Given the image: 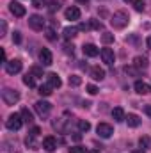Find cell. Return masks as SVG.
<instances>
[{
	"label": "cell",
	"mask_w": 151,
	"mask_h": 153,
	"mask_svg": "<svg viewBox=\"0 0 151 153\" xmlns=\"http://www.w3.org/2000/svg\"><path fill=\"white\" fill-rule=\"evenodd\" d=\"M112 117H114V121H124L126 116H124L123 107H115V109H112Z\"/></svg>",
	"instance_id": "cell-18"
},
{
	"label": "cell",
	"mask_w": 151,
	"mask_h": 153,
	"mask_svg": "<svg viewBox=\"0 0 151 153\" xmlns=\"http://www.w3.org/2000/svg\"><path fill=\"white\" fill-rule=\"evenodd\" d=\"M124 121H126V123H128V126H132V128H137V126L141 125V117H139L137 114H128Z\"/></svg>",
	"instance_id": "cell-17"
},
{
	"label": "cell",
	"mask_w": 151,
	"mask_h": 153,
	"mask_svg": "<svg viewBox=\"0 0 151 153\" xmlns=\"http://www.w3.org/2000/svg\"><path fill=\"white\" fill-rule=\"evenodd\" d=\"M41 96H50L52 94V87L48 85V84H43V85H39V91H38Z\"/></svg>",
	"instance_id": "cell-25"
},
{
	"label": "cell",
	"mask_w": 151,
	"mask_h": 153,
	"mask_svg": "<svg viewBox=\"0 0 151 153\" xmlns=\"http://www.w3.org/2000/svg\"><path fill=\"white\" fill-rule=\"evenodd\" d=\"M124 2H132V0H124Z\"/></svg>",
	"instance_id": "cell-50"
},
{
	"label": "cell",
	"mask_w": 151,
	"mask_h": 153,
	"mask_svg": "<svg viewBox=\"0 0 151 153\" xmlns=\"http://www.w3.org/2000/svg\"><path fill=\"white\" fill-rule=\"evenodd\" d=\"M146 43H148V48H151V36L148 39H146Z\"/></svg>",
	"instance_id": "cell-46"
},
{
	"label": "cell",
	"mask_w": 151,
	"mask_h": 153,
	"mask_svg": "<svg viewBox=\"0 0 151 153\" xmlns=\"http://www.w3.org/2000/svg\"><path fill=\"white\" fill-rule=\"evenodd\" d=\"M144 112L151 117V105H146V107H144Z\"/></svg>",
	"instance_id": "cell-44"
},
{
	"label": "cell",
	"mask_w": 151,
	"mask_h": 153,
	"mask_svg": "<svg viewBox=\"0 0 151 153\" xmlns=\"http://www.w3.org/2000/svg\"><path fill=\"white\" fill-rule=\"evenodd\" d=\"M101 41H103L105 45H109V43H112V41H114V34H110V32H105V34L101 36Z\"/></svg>",
	"instance_id": "cell-29"
},
{
	"label": "cell",
	"mask_w": 151,
	"mask_h": 153,
	"mask_svg": "<svg viewBox=\"0 0 151 153\" xmlns=\"http://www.w3.org/2000/svg\"><path fill=\"white\" fill-rule=\"evenodd\" d=\"M68 119H64V117H59V119H53V123H52V126L57 130V132H66V126H64V123H66Z\"/></svg>",
	"instance_id": "cell-20"
},
{
	"label": "cell",
	"mask_w": 151,
	"mask_h": 153,
	"mask_svg": "<svg viewBox=\"0 0 151 153\" xmlns=\"http://www.w3.org/2000/svg\"><path fill=\"white\" fill-rule=\"evenodd\" d=\"M78 29H80V30H89V29H91V27H89V22H87V23H80Z\"/></svg>",
	"instance_id": "cell-41"
},
{
	"label": "cell",
	"mask_w": 151,
	"mask_h": 153,
	"mask_svg": "<svg viewBox=\"0 0 151 153\" xmlns=\"http://www.w3.org/2000/svg\"><path fill=\"white\" fill-rule=\"evenodd\" d=\"M64 14H66V20H71V22H75V20H80V9H78V7H75V5L68 7Z\"/></svg>",
	"instance_id": "cell-14"
},
{
	"label": "cell",
	"mask_w": 151,
	"mask_h": 153,
	"mask_svg": "<svg viewBox=\"0 0 151 153\" xmlns=\"http://www.w3.org/2000/svg\"><path fill=\"white\" fill-rule=\"evenodd\" d=\"M25 144H27L29 148H32V150H36V148H38V144H36V135H32V134H29V135H27V139H25Z\"/></svg>",
	"instance_id": "cell-24"
},
{
	"label": "cell",
	"mask_w": 151,
	"mask_h": 153,
	"mask_svg": "<svg viewBox=\"0 0 151 153\" xmlns=\"http://www.w3.org/2000/svg\"><path fill=\"white\" fill-rule=\"evenodd\" d=\"M2 100H4V103H7V105H14V103L20 100V93H18L16 89L5 87V89L2 91Z\"/></svg>",
	"instance_id": "cell-2"
},
{
	"label": "cell",
	"mask_w": 151,
	"mask_h": 153,
	"mask_svg": "<svg viewBox=\"0 0 151 153\" xmlns=\"http://www.w3.org/2000/svg\"><path fill=\"white\" fill-rule=\"evenodd\" d=\"M30 134H32V135H36V137H38L39 134H41V130H39V126H32V130H30Z\"/></svg>",
	"instance_id": "cell-40"
},
{
	"label": "cell",
	"mask_w": 151,
	"mask_h": 153,
	"mask_svg": "<svg viewBox=\"0 0 151 153\" xmlns=\"http://www.w3.org/2000/svg\"><path fill=\"white\" fill-rule=\"evenodd\" d=\"M20 114H21L23 123H29V125H30V123L34 121V116H32V112H30L29 109H21V112H20Z\"/></svg>",
	"instance_id": "cell-22"
},
{
	"label": "cell",
	"mask_w": 151,
	"mask_h": 153,
	"mask_svg": "<svg viewBox=\"0 0 151 153\" xmlns=\"http://www.w3.org/2000/svg\"><path fill=\"white\" fill-rule=\"evenodd\" d=\"M89 153H100V152H98V150H91Z\"/></svg>",
	"instance_id": "cell-49"
},
{
	"label": "cell",
	"mask_w": 151,
	"mask_h": 153,
	"mask_svg": "<svg viewBox=\"0 0 151 153\" xmlns=\"http://www.w3.org/2000/svg\"><path fill=\"white\" fill-rule=\"evenodd\" d=\"M13 43H16V45H20V43H21V34H20L18 30H14V32H13Z\"/></svg>",
	"instance_id": "cell-34"
},
{
	"label": "cell",
	"mask_w": 151,
	"mask_h": 153,
	"mask_svg": "<svg viewBox=\"0 0 151 153\" xmlns=\"http://www.w3.org/2000/svg\"><path fill=\"white\" fill-rule=\"evenodd\" d=\"M87 93H89V94H96V93H98V87H96L94 84H89V85H87Z\"/></svg>",
	"instance_id": "cell-38"
},
{
	"label": "cell",
	"mask_w": 151,
	"mask_h": 153,
	"mask_svg": "<svg viewBox=\"0 0 151 153\" xmlns=\"http://www.w3.org/2000/svg\"><path fill=\"white\" fill-rule=\"evenodd\" d=\"M43 148L46 150V152H55V148H57V139L53 137V135H48V137H44L43 139Z\"/></svg>",
	"instance_id": "cell-10"
},
{
	"label": "cell",
	"mask_w": 151,
	"mask_h": 153,
	"mask_svg": "<svg viewBox=\"0 0 151 153\" xmlns=\"http://www.w3.org/2000/svg\"><path fill=\"white\" fill-rule=\"evenodd\" d=\"M32 5H34V7H38V9H41V7H44V5H46V0H32Z\"/></svg>",
	"instance_id": "cell-35"
},
{
	"label": "cell",
	"mask_w": 151,
	"mask_h": 153,
	"mask_svg": "<svg viewBox=\"0 0 151 153\" xmlns=\"http://www.w3.org/2000/svg\"><path fill=\"white\" fill-rule=\"evenodd\" d=\"M0 61H2V64H7V61H5V50H0Z\"/></svg>",
	"instance_id": "cell-42"
},
{
	"label": "cell",
	"mask_w": 151,
	"mask_h": 153,
	"mask_svg": "<svg viewBox=\"0 0 151 153\" xmlns=\"http://www.w3.org/2000/svg\"><path fill=\"white\" fill-rule=\"evenodd\" d=\"M68 82H70V85H73V87H78L80 84H82V78L78 75H71L70 78H68Z\"/></svg>",
	"instance_id": "cell-28"
},
{
	"label": "cell",
	"mask_w": 151,
	"mask_h": 153,
	"mask_svg": "<svg viewBox=\"0 0 151 153\" xmlns=\"http://www.w3.org/2000/svg\"><path fill=\"white\" fill-rule=\"evenodd\" d=\"M9 11H11V14H14L16 18H21V16H25V7L20 4V2H11L9 4Z\"/></svg>",
	"instance_id": "cell-8"
},
{
	"label": "cell",
	"mask_w": 151,
	"mask_h": 153,
	"mask_svg": "<svg viewBox=\"0 0 151 153\" xmlns=\"http://www.w3.org/2000/svg\"><path fill=\"white\" fill-rule=\"evenodd\" d=\"M89 27L94 29V30H100V29H103V23H101L100 20H96V18H91V20H89Z\"/></svg>",
	"instance_id": "cell-26"
},
{
	"label": "cell",
	"mask_w": 151,
	"mask_h": 153,
	"mask_svg": "<svg viewBox=\"0 0 151 153\" xmlns=\"http://www.w3.org/2000/svg\"><path fill=\"white\" fill-rule=\"evenodd\" d=\"M21 125H23L21 114H11V116H9V119L5 121V126H7V130H11V132L20 130V128H21Z\"/></svg>",
	"instance_id": "cell-3"
},
{
	"label": "cell",
	"mask_w": 151,
	"mask_h": 153,
	"mask_svg": "<svg viewBox=\"0 0 151 153\" xmlns=\"http://www.w3.org/2000/svg\"><path fill=\"white\" fill-rule=\"evenodd\" d=\"M78 30H80L78 27H66L62 34H64V38H66V39H73L76 36V32H78Z\"/></svg>",
	"instance_id": "cell-21"
},
{
	"label": "cell",
	"mask_w": 151,
	"mask_h": 153,
	"mask_svg": "<svg viewBox=\"0 0 151 153\" xmlns=\"http://www.w3.org/2000/svg\"><path fill=\"white\" fill-rule=\"evenodd\" d=\"M96 132H98V135H100V137L109 139V137L114 134V128L109 125V123H100V125L96 126Z\"/></svg>",
	"instance_id": "cell-6"
},
{
	"label": "cell",
	"mask_w": 151,
	"mask_h": 153,
	"mask_svg": "<svg viewBox=\"0 0 151 153\" xmlns=\"http://www.w3.org/2000/svg\"><path fill=\"white\" fill-rule=\"evenodd\" d=\"M76 2H80V4H85V2H89V0H76Z\"/></svg>",
	"instance_id": "cell-48"
},
{
	"label": "cell",
	"mask_w": 151,
	"mask_h": 153,
	"mask_svg": "<svg viewBox=\"0 0 151 153\" xmlns=\"http://www.w3.org/2000/svg\"><path fill=\"white\" fill-rule=\"evenodd\" d=\"M46 84L52 87V89H59L61 85H62V82H61V78L57 73H48L46 75Z\"/></svg>",
	"instance_id": "cell-11"
},
{
	"label": "cell",
	"mask_w": 151,
	"mask_h": 153,
	"mask_svg": "<svg viewBox=\"0 0 151 153\" xmlns=\"http://www.w3.org/2000/svg\"><path fill=\"white\" fill-rule=\"evenodd\" d=\"M133 87H135V93H139V94H146V93H150L151 91L150 85H148L146 82H142V80H137Z\"/></svg>",
	"instance_id": "cell-15"
},
{
	"label": "cell",
	"mask_w": 151,
	"mask_h": 153,
	"mask_svg": "<svg viewBox=\"0 0 151 153\" xmlns=\"http://www.w3.org/2000/svg\"><path fill=\"white\" fill-rule=\"evenodd\" d=\"M46 39H50V41L57 39V36H55V30H53V29H48V30H46Z\"/></svg>",
	"instance_id": "cell-36"
},
{
	"label": "cell",
	"mask_w": 151,
	"mask_h": 153,
	"mask_svg": "<svg viewBox=\"0 0 151 153\" xmlns=\"http://www.w3.org/2000/svg\"><path fill=\"white\" fill-rule=\"evenodd\" d=\"M34 109H36V112H38L41 117H46V116L50 114V111H52V103L39 100V102H36V103H34Z\"/></svg>",
	"instance_id": "cell-4"
},
{
	"label": "cell",
	"mask_w": 151,
	"mask_h": 153,
	"mask_svg": "<svg viewBox=\"0 0 151 153\" xmlns=\"http://www.w3.org/2000/svg\"><path fill=\"white\" fill-rule=\"evenodd\" d=\"M139 144H141L142 148H150V137H146V135H142V137L139 139Z\"/></svg>",
	"instance_id": "cell-33"
},
{
	"label": "cell",
	"mask_w": 151,
	"mask_h": 153,
	"mask_svg": "<svg viewBox=\"0 0 151 153\" xmlns=\"http://www.w3.org/2000/svg\"><path fill=\"white\" fill-rule=\"evenodd\" d=\"M84 55H87V57H96L98 53H100V50H98V46L96 45H93V43H87V45H84Z\"/></svg>",
	"instance_id": "cell-13"
},
{
	"label": "cell",
	"mask_w": 151,
	"mask_h": 153,
	"mask_svg": "<svg viewBox=\"0 0 151 153\" xmlns=\"http://www.w3.org/2000/svg\"><path fill=\"white\" fill-rule=\"evenodd\" d=\"M133 66H135V68H139V70H146V68H148V59L139 55V57H135V59H133Z\"/></svg>",
	"instance_id": "cell-19"
},
{
	"label": "cell",
	"mask_w": 151,
	"mask_h": 153,
	"mask_svg": "<svg viewBox=\"0 0 151 153\" xmlns=\"http://www.w3.org/2000/svg\"><path fill=\"white\" fill-rule=\"evenodd\" d=\"M59 7H61V5H59V2H57V0H52V2H50V11H52V13H55Z\"/></svg>",
	"instance_id": "cell-37"
},
{
	"label": "cell",
	"mask_w": 151,
	"mask_h": 153,
	"mask_svg": "<svg viewBox=\"0 0 151 153\" xmlns=\"http://www.w3.org/2000/svg\"><path fill=\"white\" fill-rule=\"evenodd\" d=\"M144 5H146V4H144L142 0H135V2H133V7H135V11H139V13L144 11Z\"/></svg>",
	"instance_id": "cell-31"
},
{
	"label": "cell",
	"mask_w": 151,
	"mask_h": 153,
	"mask_svg": "<svg viewBox=\"0 0 151 153\" xmlns=\"http://www.w3.org/2000/svg\"><path fill=\"white\" fill-rule=\"evenodd\" d=\"M91 76L94 80H103L105 78V70H101L100 66H93L91 68Z\"/></svg>",
	"instance_id": "cell-16"
},
{
	"label": "cell",
	"mask_w": 151,
	"mask_h": 153,
	"mask_svg": "<svg viewBox=\"0 0 151 153\" xmlns=\"http://www.w3.org/2000/svg\"><path fill=\"white\" fill-rule=\"evenodd\" d=\"M39 61H41L43 66H50V64L53 62V55H52V52H50L48 48H43V50L39 52Z\"/></svg>",
	"instance_id": "cell-9"
},
{
	"label": "cell",
	"mask_w": 151,
	"mask_h": 153,
	"mask_svg": "<svg viewBox=\"0 0 151 153\" xmlns=\"http://www.w3.org/2000/svg\"><path fill=\"white\" fill-rule=\"evenodd\" d=\"M30 75L43 76V68H39V66H32V68H30Z\"/></svg>",
	"instance_id": "cell-30"
},
{
	"label": "cell",
	"mask_w": 151,
	"mask_h": 153,
	"mask_svg": "<svg viewBox=\"0 0 151 153\" xmlns=\"http://www.w3.org/2000/svg\"><path fill=\"white\" fill-rule=\"evenodd\" d=\"M89 128H91V123H89V121L78 119V130H80V132H89Z\"/></svg>",
	"instance_id": "cell-27"
},
{
	"label": "cell",
	"mask_w": 151,
	"mask_h": 153,
	"mask_svg": "<svg viewBox=\"0 0 151 153\" xmlns=\"http://www.w3.org/2000/svg\"><path fill=\"white\" fill-rule=\"evenodd\" d=\"M5 71H7L9 75H16V73H20V71H21V61H20V59H13V61H9V62L5 64Z\"/></svg>",
	"instance_id": "cell-7"
},
{
	"label": "cell",
	"mask_w": 151,
	"mask_h": 153,
	"mask_svg": "<svg viewBox=\"0 0 151 153\" xmlns=\"http://www.w3.org/2000/svg\"><path fill=\"white\" fill-rule=\"evenodd\" d=\"M5 32H7V23H5V20H0V38H4Z\"/></svg>",
	"instance_id": "cell-32"
},
{
	"label": "cell",
	"mask_w": 151,
	"mask_h": 153,
	"mask_svg": "<svg viewBox=\"0 0 151 153\" xmlns=\"http://www.w3.org/2000/svg\"><path fill=\"white\" fill-rule=\"evenodd\" d=\"M70 153H85V148H82V146H73V148H70Z\"/></svg>",
	"instance_id": "cell-39"
},
{
	"label": "cell",
	"mask_w": 151,
	"mask_h": 153,
	"mask_svg": "<svg viewBox=\"0 0 151 153\" xmlns=\"http://www.w3.org/2000/svg\"><path fill=\"white\" fill-rule=\"evenodd\" d=\"M64 50H66V53H73V45L70 46V45H66L64 46Z\"/></svg>",
	"instance_id": "cell-43"
},
{
	"label": "cell",
	"mask_w": 151,
	"mask_h": 153,
	"mask_svg": "<svg viewBox=\"0 0 151 153\" xmlns=\"http://www.w3.org/2000/svg\"><path fill=\"white\" fill-rule=\"evenodd\" d=\"M73 139H75V141H80V139H82V135H80V134H76V135H73Z\"/></svg>",
	"instance_id": "cell-45"
},
{
	"label": "cell",
	"mask_w": 151,
	"mask_h": 153,
	"mask_svg": "<svg viewBox=\"0 0 151 153\" xmlns=\"http://www.w3.org/2000/svg\"><path fill=\"white\" fill-rule=\"evenodd\" d=\"M128 22H130V16L124 11H115L110 18V23H112L114 29H124L128 25Z\"/></svg>",
	"instance_id": "cell-1"
},
{
	"label": "cell",
	"mask_w": 151,
	"mask_h": 153,
	"mask_svg": "<svg viewBox=\"0 0 151 153\" xmlns=\"http://www.w3.org/2000/svg\"><path fill=\"white\" fill-rule=\"evenodd\" d=\"M133 153H144V150H135Z\"/></svg>",
	"instance_id": "cell-47"
},
{
	"label": "cell",
	"mask_w": 151,
	"mask_h": 153,
	"mask_svg": "<svg viewBox=\"0 0 151 153\" xmlns=\"http://www.w3.org/2000/svg\"><path fill=\"white\" fill-rule=\"evenodd\" d=\"M29 27H30L32 30H43V27H44V20H43V16H39V14H32V16H29Z\"/></svg>",
	"instance_id": "cell-5"
},
{
	"label": "cell",
	"mask_w": 151,
	"mask_h": 153,
	"mask_svg": "<svg viewBox=\"0 0 151 153\" xmlns=\"http://www.w3.org/2000/svg\"><path fill=\"white\" fill-rule=\"evenodd\" d=\"M36 76L30 75V73H27V75L23 76V84L25 85H29V87H36V80H34Z\"/></svg>",
	"instance_id": "cell-23"
},
{
	"label": "cell",
	"mask_w": 151,
	"mask_h": 153,
	"mask_svg": "<svg viewBox=\"0 0 151 153\" xmlns=\"http://www.w3.org/2000/svg\"><path fill=\"white\" fill-rule=\"evenodd\" d=\"M100 55H101V59H103V62L105 64H114V59H115V55H114V50L112 48H103L101 52H100Z\"/></svg>",
	"instance_id": "cell-12"
}]
</instances>
